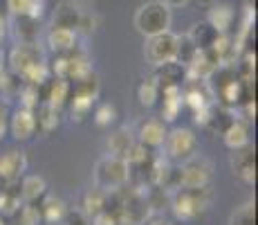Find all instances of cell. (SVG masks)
<instances>
[{
	"mask_svg": "<svg viewBox=\"0 0 258 225\" xmlns=\"http://www.w3.org/2000/svg\"><path fill=\"white\" fill-rule=\"evenodd\" d=\"M209 203H211L209 185H202V187H180L173 192V198H171V207L180 221H196L198 216H202L209 209Z\"/></svg>",
	"mask_w": 258,
	"mask_h": 225,
	"instance_id": "cell-1",
	"label": "cell"
},
{
	"mask_svg": "<svg viewBox=\"0 0 258 225\" xmlns=\"http://www.w3.org/2000/svg\"><path fill=\"white\" fill-rule=\"evenodd\" d=\"M171 7L162 0H151V3L142 5L135 14V27L142 36H155L171 27Z\"/></svg>",
	"mask_w": 258,
	"mask_h": 225,
	"instance_id": "cell-2",
	"label": "cell"
},
{
	"mask_svg": "<svg viewBox=\"0 0 258 225\" xmlns=\"http://www.w3.org/2000/svg\"><path fill=\"white\" fill-rule=\"evenodd\" d=\"M128 180V164L123 158L110 156L108 153L106 158H101L97 164H94V185L106 192H117L121 189Z\"/></svg>",
	"mask_w": 258,
	"mask_h": 225,
	"instance_id": "cell-3",
	"label": "cell"
},
{
	"mask_svg": "<svg viewBox=\"0 0 258 225\" xmlns=\"http://www.w3.org/2000/svg\"><path fill=\"white\" fill-rule=\"evenodd\" d=\"M175 48H177V36L171 34V29L155 36H146V45H144V57L148 63L160 66L164 61H173L175 59Z\"/></svg>",
	"mask_w": 258,
	"mask_h": 225,
	"instance_id": "cell-4",
	"label": "cell"
},
{
	"mask_svg": "<svg viewBox=\"0 0 258 225\" xmlns=\"http://www.w3.org/2000/svg\"><path fill=\"white\" fill-rule=\"evenodd\" d=\"M162 147L166 149V156L177 162H184L198 151V138L188 128H175V131L166 133V140Z\"/></svg>",
	"mask_w": 258,
	"mask_h": 225,
	"instance_id": "cell-5",
	"label": "cell"
},
{
	"mask_svg": "<svg viewBox=\"0 0 258 225\" xmlns=\"http://www.w3.org/2000/svg\"><path fill=\"white\" fill-rule=\"evenodd\" d=\"M38 63H45L43 50L38 48V43H16L9 52V70L18 77H23L27 70H32Z\"/></svg>",
	"mask_w": 258,
	"mask_h": 225,
	"instance_id": "cell-6",
	"label": "cell"
},
{
	"mask_svg": "<svg viewBox=\"0 0 258 225\" xmlns=\"http://www.w3.org/2000/svg\"><path fill=\"white\" fill-rule=\"evenodd\" d=\"M211 171H213V167L207 158L191 156L180 167V183H182V187H202V185L211 183V176H213Z\"/></svg>",
	"mask_w": 258,
	"mask_h": 225,
	"instance_id": "cell-7",
	"label": "cell"
},
{
	"mask_svg": "<svg viewBox=\"0 0 258 225\" xmlns=\"http://www.w3.org/2000/svg\"><path fill=\"white\" fill-rule=\"evenodd\" d=\"M231 169L240 180L247 185H254L256 180V147L251 142L242 144L238 149H231Z\"/></svg>",
	"mask_w": 258,
	"mask_h": 225,
	"instance_id": "cell-8",
	"label": "cell"
},
{
	"mask_svg": "<svg viewBox=\"0 0 258 225\" xmlns=\"http://www.w3.org/2000/svg\"><path fill=\"white\" fill-rule=\"evenodd\" d=\"M153 81L157 83V88L168 90V88H182L186 83V66H182L180 61H164L160 66H155V72H153Z\"/></svg>",
	"mask_w": 258,
	"mask_h": 225,
	"instance_id": "cell-9",
	"label": "cell"
},
{
	"mask_svg": "<svg viewBox=\"0 0 258 225\" xmlns=\"http://www.w3.org/2000/svg\"><path fill=\"white\" fill-rule=\"evenodd\" d=\"M38 95H41V102L54 108H63L70 99V81L61 77H49L43 86H38Z\"/></svg>",
	"mask_w": 258,
	"mask_h": 225,
	"instance_id": "cell-10",
	"label": "cell"
},
{
	"mask_svg": "<svg viewBox=\"0 0 258 225\" xmlns=\"http://www.w3.org/2000/svg\"><path fill=\"white\" fill-rule=\"evenodd\" d=\"M12 32L18 43H36L41 36V18H34L29 14H14Z\"/></svg>",
	"mask_w": 258,
	"mask_h": 225,
	"instance_id": "cell-11",
	"label": "cell"
},
{
	"mask_svg": "<svg viewBox=\"0 0 258 225\" xmlns=\"http://www.w3.org/2000/svg\"><path fill=\"white\" fill-rule=\"evenodd\" d=\"M166 122L164 119H146L142 122L140 133H137V142H142L148 149H160L166 140Z\"/></svg>",
	"mask_w": 258,
	"mask_h": 225,
	"instance_id": "cell-12",
	"label": "cell"
},
{
	"mask_svg": "<svg viewBox=\"0 0 258 225\" xmlns=\"http://www.w3.org/2000/svg\"><path fill=\"white\" fill-rule=\"evenodd\" d=\"M25 169H27V158L18 149H9L0 156V176L5 180H21Z\"/></svg>",
	"mask_w": 258,
	"mask_h": 225,
	"instance_id": "cell-13",
	"label": "cell"
},
{
	"mask_svg": "<svg viewBox=\"0 0 258 225\" xmlns=\"http://www.w3.org/2000/svg\"><path fill=\"white\" fill-rule=\"evenodd\" d=\"M9 131L16 140H29L36 133V119H34V111L27 108H18L14 115H9Z\"/></svg>",
	"mask_w": 258,
	"mask_h": 225,
	"instance_id": "cell-14",
	"label": "cell"
},
{
	"mask_svg": "<svg viewBox=\"0 0 258 225\" xmlns=\"http://www.w3.org/2000/svg\"><path fill=\"white\" fill-rule=\"evenodd\" d=\"M99 90H101V83H99V77L94 70L83 74L81 79L70 81V97H74V99H86V102L94 104V99L99 97Z\"/></svg>",
	"mask_w": 258,
	"mask_h": 225,
	"instance_id": "cell-15",
	"label": "cell"
},
{
	"mask_svg": "<svg viewBox=\"0 0 258 225\" xmlns=\"http://www.w3.org/2000/svg\"><path fill=\"white\" fill-rule=\"evenodd\" d=\"M61 108H54L49 104L41 102L36 108H34V119H36V131H41L43 135H49L58 128L61 124Z\"/></svg>",
	"mask_w": 258,
	"mask_h": 225,
	"instance_id": "cell-16",
	"label": "cell"
},
{
	"mask_svg": "<svg viewBox=\"0 0 258 225\" xmlns=\"http://www.w3.org/2000/svg\"><path fill=\"white\" fill-rule=\"evenodd\" d=\"M234 113H231V108H225V106H220V104H211V108H209V115H207V122H205V126L202 128H207V131H211L213 135H222L229 128V124L234 122Z\"/></svg>",
	"mask_w": 258,
	"mask_h": 225,
	"instance_id": "cell-17",
	"label": "cell"
},
{
	"mask_svg": "<svg viewBox=\"0 0 258 225\" xmlns=\"http://www.w3.org/2000/svg\"><path fill=\"white\" fill-rule=\"evenodd\" d=\"M47 45L54 54H66L77 48V32L66 27H52L47 34Z\"/></svg>",
	"mask_w": 258,
	"mask_h": 225,
	"instance_id": "cell-18",
	"label": "cell"
},
{
	"mask_svg": "<svg viewBox=\"0 0 258 225\" xmlns=\"http://www.w3.org/2000/svg\"><path fill=\"white\" fill-rule=\"evenodd\" d=\"M79 18H81V9L72 3V0H61L54 9V27H66L77 32Z\"/></svg>",
	"mask_w": 258,
	"mask_h": 225,
	"instance_id": "cell-19",
	"label": "cell"
},
{
	"mask_svg": "<svg viewBox=\"0 0 258 225\" xmlns=\"http://www.w3.org/2000/svg\"><path fill=\"white\" fill-rule=\"evenodd\" d=\"M218 36H220V32H218L216 27L209 23V21H200L193 25V29L188 32V38L193 41V45H196L198 50H209L213 48V43L218 41Z\"/></svg>",
	"mask_w": 258,
	"mask_h": 225,
	"instance_id": "cell-20",
	"label": "cell"
},
{
	"mask_svg": "<svg viewBox=\"0 0 258 225\" xmlns=\"http://www.w3.org/2000/svg\"><path fill=\"white\" fill-rule=\"evenodd\" d=\"M234 18H236L234 7H231V5H222V3L211 5L209 14H207V21H209L220 34L229 32V27L234 25Z\"/></svg>",
	"mask_w": 258,
	"mask_h": 225,
	"instance_id": "cell-21",
	"label": "cell"
},
{
	"mask_svg": "<svg viewBox=\"0 0 258 225\" xmlns=\"http://www.w3.org/2000/svg\"><path fill=\"white\" fill-rule=\"evenodd\" d=\"M38 209H41L43 223H47V225H58V221L63 218V214L68 212L66 203H63L61 198L47 196V194L41 198V203H38Z\"/></svg>",
	"mask_w": 258,
	"mask_h": 225,
	"instance_id": "cell-22",
	"label": "cell"
},
{
	"mask_svg": "<svg viewBox=\"0 0 258 225\" xmlns=\"http://www.w3.org/2000/svg\"><path fill=\"white\" fill-rule=\"evenodd\" d=\"M45 194H47L45 178H41V176H25L21 180V196H23V201L38 203L43 196H45Z\"/></svg>",
	"mask_w": 258,
	"mask_h": 225,
	"instance_id": "cell-23",
	"label": "cell"
},
{
	"mask_svg": "<svg viewBox=\"0 0 258 225\" xmlns=\"http://www.w3.org/2000/svg\"><path fill=\"white\" fill-rule=\"evenodd\" d=\"M106 144H108V153H110V156L126 158V153L131 151V147L135 144V138H133V133L128 131V128H119V131L110 133Z\"/></svg>",
	"mask_w": 258,
	"mask_h": 225,
	"instance_id": "cell-24",
	"label": "cell"
},
{
	"mask_svg": "<svg viewBox=\"0 0 258 225\" xmlns=\"http://www.w3.org/2000/svg\"><path fill=\"white\" fill-rule=\"evenodd\" d=\"M106 203H108V192L94 185L92 189H88V192L83 194L81 209L88 214V216H94V214H99L101 209H106Z\"/></svg>",
	"mask_w": 258,
	"mask_h": 225,
	"instance_id": "cell-25",
	"label": "cell"
},
{
	"mask_svg": "<svg viewBox=\"0 0 258 225\" xmlns=\"http://www.w3.org/2000/svg\"><path fill=\"white\" fill-rule=\"evenodd\" d=\"M9 218L14 221V225H41L43 223L38 205L36 203H27V201H23L21 205H18Z\"/></svg>",
	"mask_w": 258,
	"mask_h": 225,
	"instance_id": "cell-26",
	"label": "cell"
},
{
	"mask_svg": "<svg viewBox=\"0 0 258 225\" xmlns=\"http://www.w3.org/2000/svg\"><path fill=\"white\" fill-rule=\"evenodd\" d=\"M222 140H225V144L229 149H238V147H242V144H247L249 142V126H247V122L234 119V122L229 124V128L222 133Z\"/></svg>",
	"mask_w": 258,
	"mask_h": 225,
	"instance_id": "cell-27",
	"label": "cell"
},
{
	"mask_svg": "<svg viewBox=\"0 0 258 225\" xmlns=\"http://www.w3.org/2000/svg\"><path fill=\"white\" fill-rule=\"evenodd\" d=\"M198 52L200 50L193 45V41L186 36H177V48H175V61H180L182 66H188V63L193 61V59L198 57Z\"/></svg>",
	"mask_w": 258,
	"mask_h": 225,
	"instance_id": "cell-28",
	"label": "cell"
},
{
	"mask_svg": "<svg viewBox=\"0 0 258 225\" xmlns=\"http://www.w3.org/2000/svg\"><path fill=\"white\" fill-rule=\"evenodd\" d=\"M137 99H140L142 106L151 108L157 104V99H160V88H157V83L153 81V79H146V81L140 83V88H137Z\"/></svg>",
	"mask_w": 258,
	"mask_h": 225,
	"instance_id": "cell-29",
	"label": "cell"
},
{
	"mask_svg": "<svg viewBox=\"0 0 258 225\" xmlns=\"http://www.w3.org/2000/svg\"><path fill=\"white\" fill-rule=\"evenodd\" d=\"M229 225H256V207L254 203H245L229 216Z\"/></svg>",
	"mask_w": 258,
	"mask_h": 225,
	"instance_id": "cell-30",
	"label": "cell"
},
{
	"mask_svg": "<svg viewBox=\"0 0 258 225\" xmlns=\"http://www.w3.org/2000/svg\"><path fill=\"white\" fill-rule=\"evenodd\" d=\"M92 119H94V124H97L99 128L110 126V124L117 119L115 106H112V104H99V106L94 108V113H92Z\"/></svg>",
	"mask_w": 258,
	"mask_h": 225,
	"instance_id": "cell-31",
	"label": "cell"
},
{
	"mask_svg": "<svg viewBox=\"0 0 258 225\" xmlns=\"http://www.w3.org/2000/svg\"><path fill=\"white\" fill-rule=\"evenodd\" d=\"M49 77H52V74H49L47 63H38V66H34L32 70H27L21 79H23V83H29V86H43Z\"/></svg>",
	"mask_w": 258,
	"mask_h": 225,
	"instance_id": "cell-32",
	"label": "cell"
},
{
	"mask_svg": "<svg viewBox=\"0 0 258 225\" xmlns=\"http://www.w3.org/2000/svg\"><path fill=\"white\" fill-rule=\"evenodd\" d=\"M58 225H92V221L83 209H68L63 214V218L58 221Z\"/></svg>",
	"mask_w": 258,
	"mask_h": 225,
	"instance_id": "cell-33",
	"label": "cell"
},
{
	"mask_svg": "<svg viewBox=\"0 0 258 225\" xmlns=\"http://www.w3.org/2000/svg\"><path fill=\"white\" fill-rule=\"evenodd\" d=\"M97 29V18L92 14H83L81 12V18H79V25H77V32L81 34H92Z\"/></svg>",
	"mask_w": 258,
	"mask_h": 225,
	"instance_id": "cell-34",
	"label": "cell"
},
{
	"mask_svg": "<svg viewBox=\"0 0 258 225\" xmlns=\"http://www.w3.org/2000/svg\"><path fill=\"white\" fill-rule=\"evenodd\" d=\"M92 225H119L117 216L110 212V209H101L99 214H94V216H90Z\"/></svg>",
	"mask_w": 258,
	"mask_h": 225,
	"instance_id": "cell-35",
	"label": "cell"
},
{
	"mask_svg": "<svg viewBox=\"0 0 258 225\" xmlns=\"http://www.w3.org/2000/svg\"><path fill=\"white\" fill-rule=\"evenodd\" d=\"M7 9L14 14H27L29 9V0H7Z\"/></svg>",
	"mask_w": 258,
	"mask_h": 225,
	"instance_id": "cell-36",
	"label": "cell"
},
{
	"mask_svg": "<svg viewBox=\"0 0 258 225\" xmlns=\"http://www.w3.org/2000/svg\"><path fill=\"white\" fill-rule=\"evenodd\" d=\"M7 126H9V111H7V104L0 102V138L7 133Z\"/></svg>",
	"mask_w": 258,
	"mask_h": 225,
	"instance_id": "cell-37",
	"label": "cell"
},
{
	"mask_svg": "<svg viewBox=\"0 0 258 225\" xmlns=\"http://www.w3.org/2000/svg\"><path fill=\"white\" fill-rule=\"evenodd\" d=\"M146 223H148V225H171V223H168L164 216H160V214H155V216H153V214H151V218H148Z\"/></svg>",
	"mask_w": 258,
	"mask_h": 225,
	"instance_id": "cell-38",
	"label": "cell"
},
{
	"mask_svg": "<svg viewBox=\"0 0 258 225\" xmlns=\"http://www.w3.org/2000/svg\"><path fill=\"white\" fill-rule=\"evenodd\" d=\"M162 3H166L168 7H182V5H186L188 0H162Z\"/></svg>",
	"mask_w": 258,
	"mask_h": 225,
	"instance_id": "cell-39",
	"label": "cell"
},
{
	"mask_svg": "<svg viewBox=\"0 0 258 225\" xmlns=\"http://www.w3.org/2000/svg\"><path fill=\"white\" fill-rule=\"evenodd\" d=\"M216 3H220V0H198V5H202V7H211Z\"/></svg>",
	"mask_w": 258,
	"mask_h": 225,
	"instance_id": "cell-40",
	"label": "cell"
},
{
	"mask_svg": "<svg viewBox=\"0 0 258 225\" xmlns=\"http://www.w3.org/2000/svg\"><path fill=\"white\" fill-rule=\"evenodd\" d=\"M3 36H5V21H3V16H0V41H3Z\"/></svg>",
	"mask_w": 258,
	"mask_h": 225,
	"instance_id": "cell-41",
	"label": "cell"
},
{
	"mask_svg": "<svg viewBox=\"0 0 258 225\" xmlns=\"http://www.w3.org/2000/svg\"><path fill=\"white\" fill-rule=\"evenodd\" d=\"M5 183H7V180H5L3 176H0V189H3V187H5Z\"/></svg>",
	"mask_w": 258,
	"mask_h": 225,
	"instance_id": "cell-42",
	"label": "cell"
},
{
	"mask_svg": "<svg viewBox=\"0 0 258 225\" xmlns=\"http://www.w3.org/2000/svg\"><path fill=\"white\" fill-rule=\"evenodd\" d=\"M0 68H3V54H0Z\"/></svg>",
	"mask_w": 258,
	"mask_h": 225,
	"instance_id": "cell-43",
	"label": "cell"
},
{
	"mask_svg": "<svg viewBox=\"0 0 258 225\" xmlns=\"http://www.w3.org/2000/svg\"><path fill=\"white\" fill-rule=\"evenodd\" d=\"M0 225H5V223H3V221H0Z\"/></svg>",
	"mask_w": 258,
	"mask_h": 225,
	"instance_id": "cell-44",
	"label": "cell"
}]
</instances>
